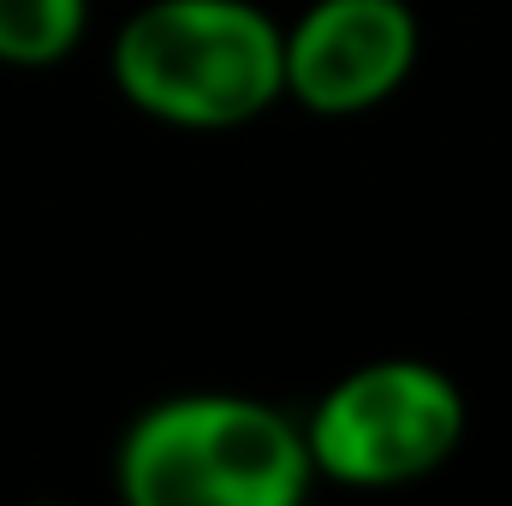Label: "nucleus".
Returning <instances> with one entry per match:
<instances>
[{"label": "nucleus", "instance_id": "obj_3", "mask_svg": "<svg viewBox=\"0 0 512 506\" xmlns=\"http://www.w3.org/2000/svg\"><path fill=\"white\" fill-rule=\"evenodd\" d=\"M459 381L423 358H382L340 376L304 423L316 477L346 489H399L453 459L465 441Z\"/></svg>", "mask_w": 512, "mask_h": 506}, {"label": "nucleus", "instance_id": "obj_1", "mask_svg": "<svg viewBox=\"0 0 512 506\" xmlns=\"http://www.w3.org/2000/svg\"><path fill=\"white\" fill-rule=\"evenodd\" d=\"M114 84L167 126H251L286 96V30L251 0H149L114 36Z\"/></svg>", "mask_w": 512, "mask_h": 506}, {"label": "nucleus", "instance_id": "obj_5", "mask_svg": "<svg viewBox=\"0 0 512 506\" xmlns=\"http://www.w3.org/2000/svg\"><path fill=\"white\" fill-rule=\"evenodd\" d=\"M90 0H0V60L48 66L78 48Z\"/></svg>", "mask_w": 512, "mask_h": 506}, {"label": "nucleus", "instance_id": "obj_4", "mask_svg": "<svg viewBox=\"0 0 512 506\" xmlns=\"http://www.w3.org/2000/svg\"><path fill=\"white\" fill-rule=\"evenodd\" d=\"M417 66V12L405 0H316L286 24V96L310 114H364Z\"/></svg>", "mask_w": 512, "mask_h": 506}, {"label": "nucleus", "instance_id": "obj_2", "mask_svg": "<svg viewBox=\"0 0 512 506\" xmlns=\"http://www.w3.org/2000/svg\"><path fill=\"white\" fill-rule=\"evenodd\" d=\"M310 483L304 429L245 393L161 399L120 441V489L137 506H298Z\"/></svg>", "mask_w": 512, "mask_h": 506}]
</instances>
